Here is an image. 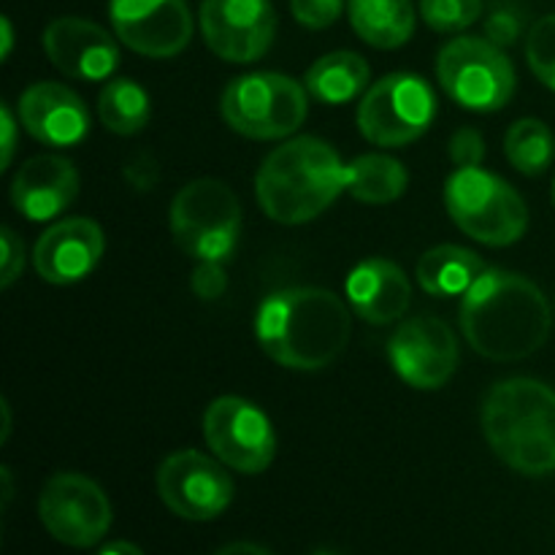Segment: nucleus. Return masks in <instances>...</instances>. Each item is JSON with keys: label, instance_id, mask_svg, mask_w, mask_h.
I'll return each mask as SVG.
<instances>
[{"label": "nucleus", "instance_id": "f257e3e1", "mask_svg": "<svg viewBox=\"0 0 555 555\" xmlns=\"http://www.w3.org/2000/svg\"><path fill=\"white\" fill-rule=\"evenodd\" d=\"M461 334L477 356L496 363L534 356L551 336L553 312L537 282L518 271L486 269L461 301Z\"/></svg>", "mask_w": 555, "mask_h": 555}, {"label": "nucleus", "instance_id": "f03ea898", "mask_svg": "<svg viewBox=\"0 0 555 555\" xmlns=\"http://www.w3.org/2000/svg\"><path fill=\"white\" fill-rule=\"evenodd\" d=\"M352 318L347 304L325 287H285L255 312L260 350L293 372H320L350 345Z\"/></svg>", "mask_w": 555, "mask_h": 555}, {"label": "nucleus", "instance_id": "7ed1b4c3", "mask_svg": "<svg viewBox=\"0 0 555 555\" xmlns=\"http://www.w3.org/2000/svg\"><path fill=\"white\" fill-rule=\"evenodd\" d=\"M347 190L339 152L318 135H296L269 152L255 177V195L266 217L282 225H304L323 215Z\"/></svg>", "mask_w": 555, "mask_h": 555}, {"label": "nucleus", "instance_id": "20e7f679", "mask_svg": "<svg viewBox=\"0 0 555 555\" xmlns=\"http://www.w3.org/2000/svg\"><path fill=\"white\" fill-rule=\"evenodd\" d=\"M482 434L504 466L526 477L555 472V390L534 377L491 385L482 399Z\"/></svg>", "mask_w": 555, "mask_h": 555}, {"label": "nucleus", "instance_id": "39448f33", "mask_svg": "<svg viewBox=\"0 0 555 555\" xmlns=\"http://www.w3.org/2000/svg\"><path fill=\"white\" fill-rule=\"evenodd\" d=\"M444 206L450 220L486 247H509L529 228V209L518 190L482 166L455 168L450 173Z\"/></svg>", "mask_w": 555, "mask_h": 555}, {"label": "nucleus", "instance_id": "423d86ee", "mask_svg": "<svg viewBox=\"0 0 555 555\" xmlns=\"http://www.w3.org/2000/svg\"><path fill=\"white\" fill-rule=\"evenodd\" d=\"M220 114L233 133L253 141L287 139L309 114V92L287 74L260 70L228 81Z\"/></svg>", "mask_w": 555, "mask_h": 555}, {"label": "nucleus", "instance_id": "0eeeda50", "mask_svg": "<svg viewBox=\"0 0 555 555\" xmlns=\"http://www.w3.org/2000/svg\"><path fill=\"white\" fill-rule=\"evenodd\" d=\"M171 238L193 260L225 263L242 236V204L220 179L188 182L168 209Z\"/></svg>", "mask_w": 555, "mask_h": 555}, {"label": "nucleus", "instance_id": "6e6552de", "mask_svg": "<svg viewBox=\"0 0 555 555\" xmlns=\"http://www.w3.org/2000/svg\"><path fill=\"white\" fill-rule=\"evenodd\" d=\"M437 79L450 101L477 114L504 108L518 87L507 52L477 36H459L439 49Z\"/></svg>", "mask_w": 555, "mask_h": 555}, {"label": "nucleus", "instance_id": "1a4fd4ad", "mask_svg": "<svg viewBox=\"0 0 555 555\" xmlns=\"http://www.w3.org/2000/svg\"><path fill=\"white\" fill-rule=\"evenodd\" d=\"M437 117V95L417 74H388L374 81L358 103L356 122L374 146H406L421 139Z\"/></svg>", "mask_w": 555, "mask_h": 555}, {"label": "nucleus", "instance_id": "9d476101", "mask_svg": "<svg viewBox=\"0 0 555 555\" xmlns=\"http://www.w3.org/2000/svg\"><path fill=\"white\" fill-rule=\"evenodd\" d=\"M204 439L215 459L238 475H260L274 464V426L258 404L242 396H220L206 406Z\"/></svg>", "mask_w": 555, "mask_h": 555}, {"label": "nucleus", "instance_id": "9b49d317", "mask_svg": "<svg viewBox=\"0 0 555 555\" xmlns=\"http://www.w3.org/2000/svg\"><path fill=\"white\" fill-rule=\"evenodd\" d=\"M112 502L90 477L79 472H57L38 496V520L63 545L85 551L95 547L112 529Z\"/></svg>", "mask_w": 555, "mask_h": 555}, {"label": "nucleus", "instance_id": "f8f14e48", "mask_svg": "<svg viewBox=\"0 0 555 555\" xmlns=\"http://www.w3.org/2000/svg\"><path fill=\"white\" fill-rule=\"evenodd\" d=\"M228 466L198 450L171 453L157 469V493L173 515L184 520H215L231 507L233 486Z\"/></svg>", "mask_w": 555, "mask_h": 555}, {"label": "nucleus", "instance_id": "ddd939ff", "mask_svg": "<svg viewBox=\"0 0 555 555\" xmlns=\"http://www.w3.org/2000/svg\"><path fill=\"white\" fill-rule=\"evenodd\" d=\"M393 372L415 390H439L459 369V341L453 328L434 314L404 320L388 341Z\"/></svg>", "mask_w": 555, "mask_h": 555}, {"label": "nucleus", "instance_id": "4468645a", "mask_svg": "<svg viewBox=\"0 0 555 555\" xmlns=\"http://www.w3.org/2000/svg\"><path fill=\"white\" fill-rule=\"evenodd\" d=\"M198 22L206 47L225 63H255L276 36L271 0H204Z\"/></svg>", "mask_w": 555, "mask_h": 555}, {"label": "nucleus", "instance_id": "2eb2a0df", "mask_svg": "<svg viewBox=\"0 0 555 555\" xmlns=\"http://www.w3.org/2000/svg\"><path fill=\"white\" fill-rule=\"evenodd\" d=\"M114 36L135 54L168 60L193 38V14L184 0H108Z\"/></svg>", "mask_w": 555, "mask_h": 555}, {"label": "nucleus", "instance_id": "dca6fc26", "mask_svg": "<svg viewBox=\"0 0 555 555\" xmlns=\"http://www.w3.org/2000/svg\"><path fill=\"white\" fill-rule=\"evenodd\" d=\"M41 43L49 63L68 79L103 81L119 65V47L112 33L81 16H57L49 22Z\"/></svg>", "mask_w": 555, "mask_h": 555}, {"label": "nucleus", "instance_id": "f3484780", "mask_svg": "<svg viewBox=\"0 0 555 555\" xmlns=\"http://www.w3.org/2000/svg\"><path fill=\"white\" fill-rule=\"evenodd\" d=\"M106 236L90 217H65L38 236L33 249L36 274L49 285H74L101 263Z\"/></svg>", "mask_w": 555, "mask_h": 555}, {"label": "nucleus", "instance_id": "a211bd4d", "mask_svg": "<svg viewBox=\"0 0 555 555\" xmlns=\"http://www.w3.org/2000/svg\"><path fill=\"white\" fill-rule=\"evenodd\" d=\"M20 125L43 146L65 150L76 146L90 133L87 103L60 81H36L16 103Z\"/></svg>", "mask_w": 555, "mask_h": 555}, {"label": "nucleus", "instance_id": "6ab92c4d", "mask_svg": "<svg viewBox=\"0 0 555 555\" xmlns=\"http://www.w3.org/2000/svg\"><path fill=\"white\" fill-rule=\"evenodd\" d=\"M79 195V171L63 155H36L11 179V204L30 222L63 215Z\"/></svg>", "mask_w": 555, "mask_h": 555}, {"label": "nucleus", "instance_id": "aec40b11", "mask_svg": "<svg viewBox=\"0 0 555 555\" xmlns=\"http://www.w3.org/2000/svg\"><path fill=\"white\" fill-rule=\"evenodd\" d=\"M347 304L372 325H390L410 309L412 285L399 263L388 258H366L350 271L345 282Z\"/></svg>", "mask_w": 555, "mask_h": 555}, {"label": "nucleus", "instance_id": "412c9836", "mask_svg": "<svg viewBox=\"0 0 555 555\" xmlns=\"http://www.w3.org/2000/svg\"><path fill=\"white\" fill-rule=\"evenodd\" d=\"M369 81H372L369 63L358 52H347V49L318 57L304 76L309 98L325 106H341V103L363 98V92L372 87Z\"/></svg>", "mask_w": 555, "mask_h": 555}, {"label": "nucleus", "instance_id": "4be33fe9", "mask_svg": "<svg viewBox=\"0 0 555 555\" xmlns=\"http://www.w3.org/2000/svg\"><path fill=\"white\" fill-rule=\"evenodd\" d=\"M488 266L472 249L459 244H439L426 249L417 260V285L434 298H455L466 296L469 287L486 274Z\"/></svg>", "mask_w": 555, "mask_h": 555}, {"label": "nucleus", "instance_id": "5701e85b", "mask_svg": "<svg viewBox=\"0 0 555 555\" xmlns=\"http://www.w3.org/2000/svg\"><path fill=\"white\" fill-rule=\"evenodd\" d=\"M347 16L363 43L374 49H399L415 33L412 0H347Z\"/></svg>", "mask_w": 555, "mask_h": 555}, {"label": "nucleus", "instance_id": "b1692460", "mask_svg": "<svg viewBox=\"0 0 555 555\" xmlns=\"http://www.w3.org/2000/svg\"><path fill=\"white\" fill-rule=\"evenodd\" d=\"M410 184V173L396 157L383 152L358 155L347 163V193L369 206L393 204L404 195Z\"/></svg>", "mask_w": 555, "mask_h": 555}, {"label": "nucleus", "instance_id": "393cba45", "mask_svg": "<svg viewBox=\"0 0 555 555\" xmlns=\"http://www.w3.org/2000/svg\"><path fill=\"white\" fill-rule=\"evenodd\" d=\"M98 117L117 135H135L150 125L152 101L133 79H108L98 95Z\"/></svg>", "mask_w": 555, "mask_h": 555}, {"label": "nucleus", "instance_id": "a878e982", "mask_svg": "<svg viewBox=\"0 0 555 555\" xmlns=\"http://www.w3.org/2000/svg\"><path fill=\"white\" fill-rule=\"evenodd\" d=\"M504 155L524 177H542L555 157L553 130L537 117L518 119L504 135Z\"/></svg>", "mask_w": 555, "mask_h": 555}, {"label": "nucleus", "instance_id": "bb28decb", "mask_svg": "<svg viewBox=\"0 0 555 555\" xmlns=\"http://www.w3.org/2000/svg\"><path fill=\"white\" fill-rule=\"evenodd\" d=\"M526 63L531 74L555 92V14L542 16L526 36Z\"/></svg>", "mask_w": 555, "mask_h": 555}, {"label": "nucleus", "instance_id": "cd10ccee", "mask_svg": "<svg viewBox=\"0 0 555 555\" xmlns=\"http://www.w3.org/2000/svg\"><path fill=\"white\" fill-rule=\"evenodd\" d=\"M421 16L431 30L461 33L482 16V0H421Z\"/></svg>", "mask_w": 555, "mask_h": 555}, {"label": "nucleus", "instance_id": "c85d7f7f", "mask_svg": "<svg viewBox=\"0 0 555 555\" xmlns=\"http://www.w3.org/2000/svg\"><path fill=\"white\" fill-rule=\"evenodd\" d=\"M526 30L524 11L515 9L513 3H496L486 16V38L496 47L507 49L518 43V38Z\"/></svg>", "mask_w": 555, "mask_h": 555}, {"label": "nucleus", "instance_id": "c756f323", "mask_svg": "<svg viewBox=\"0 0 555 555\" xmlns=\"http://www.w3.org/2000/svg\"><path fill=\"white\" fill-rule=\"evenodd\" d=\"M291 11L298 25L309 30H325L345 11V0H291Z\"/></svg>", "mask_w": 555, "mask_h": 555}, {"label": "nucleus", "instance_id": "7c9ffc66", "mask_svg": "<svg viewBox=\"0 0 555 555\" xmlns=\"http://www.w3.org/2000/svg\"><path fill=\"white\" fill-rule=\"evenodd\" d=\"M228 274L225 263L220 260H198V266L190 274V291L201 298V301H215L225 293Z\"/></svg>", "mask_w": 555, "mask_h": 555}, {"label": "nucleus", "instance_id": "2f4dec72", "mask_svg": "<svg viewBox=\"0 0 555 555\" xmlns=\"http://www.w3.org/2000/svg\"><path fill=\"white\" fill-rule=\"evenodd\" d=\"M450 160L459 168H477L486 160V141L475 128H461L450 135Z\"/></svg>", "mask_w": 555, "mask_h": 555}, {"label": "nucleus", "instance_id": "473e14b6", "mask_svg": "<svg viewBox=\"0 0 555 555\" xmlns=\"http://www.w3.org/2000/svg\"><path fill=\"white\" fill-rule=\"evenodd\" d=\"M0 247H3V255H0V285L11 287L20 280L22 266H25V244L16 236V231L3 228L0 231Z\"/></svg>", "mask_w": 555, "mask_h": 555}, {"label": "nucleus", "instance_id": "72a5a7b5", "mask_svg": "<svg viewBox=\"0 0 555 555\" xmlns=\"http://www.w3.org/2000/svg\"><path fill=\"white\" fill-rule=\"evenodd\" d=\"M125 179H128L130 188H135L139 193H146L160 179V168H157L155 157L146 155V152H139V155H133L125 163Z\"/></svg>", "mask_w": 555, "mask_h": 555}, {"label": "nucleus", "instance_id": "f704fd0d", "mask_svg": "<svg viewBox=\"0 0 555 555\" xmlns=\"http://www.w3.org/2000/svg\"><path fill=\"white\" fill-rule=\"evenodd\" d=\"M0 122H3V168H9L16 150V119L14 114H11L9 103L0 106Z\"/></svg>", "mask_w": 555, "mask_h": 555}, {"label": "nucleus", "instance_id": "c9c22d12", "mask_svg": "<svg viewBox=\"0 0 555 555\" xmlns=\"http://www.w3.org/2000/svg\"><path fill=\"white\" fill-rule=\"evenodd\" d=\"M215 555H274V553H269L266 547L255 545V542H231V545L220 547Z\"/></svg>", "mask_w": 555, "mask_h": 555}, {"label": "nucleus", "instance_id": "e433bc0d", "mask_svg": "<svg viewBox=\"0 0 555 555\" xmlns=\"http://www.w3.org/2000/svg\"><path fill=\"white\" fill-rule=\"evenodd\" d=\"M98 555H144L139 545H133V542H108V545L101 547V553Z\"/></svg>", "mask_w": 555, "mask_h": 555}, {"label": "nucleus", "instance_id": "4c0bfd02", "mask_svg": "<svg viewBox=\"0 0 555 555\" xmlns=\"http://www.w3.org/2000/svg\"><path fill=\"white\" fill-rule=\"evenodd\" d=\"M0 30H3V60L9 57L11 54V43H14V30H11V22H9V16H3V20H0Z\"/></svg>", "mask_w": 555, "mask_h": 555}, {"label": "nucleus", "instance_id": "58836bf2", "mask_svg": "<svg viewBox=\"0 0 555 555\" xmlns=\"http://www.w3.org/2000/svg\"><path fill=\"white\" fill-rule=\"evenodd\" d=\"M551 198H553V206H555V177H553V188H551Z\"/></svg>", "mask_w": 555, "mask_h": 555}]
</instances>
